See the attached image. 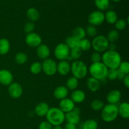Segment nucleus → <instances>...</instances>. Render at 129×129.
<instances>
[{
    "label": "nucleus",
    "instance_id": "1",
    "mask_svg": "<svg viewBox=\"0 0 129 129\" xmlns=\"http://www.w3.org/2000/svg\"><path fill=\"white\" fill-rule=\"evenodd\" d=\"M102 61L108 69H118L122 62V57L117 51L107 50L102 56Z\"/></svg>",
    "mask_w": 129,
    "mask_h": 129
},
{
    "label": "nucleus",
    "instance_id": "2",
    "mask_svg": "<svg viewBox=\"0 0 129 129\" xmlns=\"http://www.w3.org/2000/svg\"><path fill=\"white\" fill-rule=\"evenodd\" d=\"M47 121L52 126L61 125L65 121V113L59 108L54 107L49 108L46 115Z\"/></svg>",
    "mask_w": 129,
    "mask_h": 129
},
{
    "label": "nucleus",
    "instance_id": "3",
    "mask_svg": "<svg viewBox=\"0 0 129 129\" xmlns=\"http://www.w3.org/2000/svg\"><path fill=\"white\" fill-rule=\"evenodd\" d=\"M108 68L102 61L92 63L89 68L91 76L98 80H102L107 78Z\"/></svg>",
    "mask_w": 129,
    "mask_h": 129
},
{
    "label": "nucleus",
    "instance_id": "4",
    "mask_svg": "<svg viewBox=\"0 0 129 129\" xmlns=\"http://www.w3.org/2000/svg\"><path fill=\"white\" fill-rule=\"evenodd\" d=\"M101 111L102 118L105 122H112L115 120L118 116V106L116 104H107L103 106Z\"/></svg>",
    "mask_w": 129,
    "mask_h": 129
},
{
    "label": "nucleus",
    "instance_id": "5",
    "mask_svg": "<svg viewBox=\"0 0 129 129\" xmlns=\"http://www.w3.org/2000/svg\"><path fill=\"white\" fill-rule=\"evenodd\" d=\"M71 72L77 79H82L87 75L88 69L85 63L81 60H75L71 64Z\"/></svg>",
    "mask_w": 129,
    "mask_h": 129
},
{
    "label": "nucleus",
    "instance_id": "6",
    "mask_svg": "<svg viewBox=\"0 0 129 129\" xmlns=\"http://www.w3.org/2000/svg\"><path fill=\"white\" fill-rule=\"evenodd\" d=\"M109 42L107 37L102 35H96L94 37L91 42V47L95 51L98 53H103L108 49Z\"/></svg>",
    "mask_w": 129,
    "mask_h": 129
},
{
    "label": "nucleus",
    "instance_id": "7",
    "mask_svg": "<svg viewBox=\"0 0 129 129\" xmlns=\"http://www.w3.org/2000/svg\"><path fill=\"white\" fill-rule=\"evenodd\" d=\"M70 49L66 43L62 42L55 46L54 49V54L57 59L61 60H67L69 59Z\"/></svg>",
    "mask_w": 129,
    "mask_h": 129
},
{
    "label": "nucleus",
    "instance_id": "8",
    "mask_svg": "<svg viewBox=\"0 0 129 129\" xmlns=\"http://www.w3.org/2000/svg\"><path fill=\"white\" fill-rule=\"evenodd\" d=\"M42 71L47 76H53L57 72V63L52 59L47 58L42 63Z\"/></svg>",
    "mask_w": 129,
    "mask_h": 129
},
{
    "label": "nucleus",
    "instance_id": "9",
    "mask_svg": "<svg viewBox=\"0 0 129 129\" xmlns=\"http://www.w3.org/2000/svg\"><path fill=\"white\" fill-rule=\"evenodd\" d=\"M88 22L93 26H98L105 22V14L103 11L96 10L91 13L88 16Z\"/></svg>",
    "mask_w": 129,
    "mask_h": 129
},
{
    "label": "nucleus",
    "instance_id": "10",
    "mask_svg": "<svg viewBox=\"0 0 129 129\" xmlns=\"http://www.w3.org/2000/svg\"><path fill=\"white\" fill-rule=\"evenodd\" d=\"M42 40L40 35L34 32L27 34L25 37V42L31 48H37L42 44Z\"/></svg>",
    "mask_w": 129,
    "mask_h": 129
},
{
    "label": "nucleus",
    "instance_id": "11",
    "mask_svg": "<svg viewBox=\"0 0 129 129\" xmlns=\"http://www.w3.org/2000/svg\"><path fill=\"white\" fill-rule=\"evenodd\" d=\"M81 110L79 108H74L72 111L65 113V120L67 122L73 123L77 125L80 121Z\"/></svg>",
    "mask_w": 129,
    "mask_h": 129
},
{
    "label": "nucleus",
    "instance_id": "12",
    "mask_svg": "<svg viewBox=\"0 0 129 129\" xmlns=\"http://www.w3.org/2000/svg\"><path fill=\"white\" fill-rule=\"evenodd\" d=\"M8 86V93L12 98L17 99L21 97L23 94V88L20 83L12 82Z\"/></svg>",
    "mask_w": 129,
    "mask_h": 129
},
{
    "label": "nucleus",
    "instance_id": "13",
    "mask_svg": "<svg viewBox=\"0 0 129 129\" xmlns=\"http://www.w3.org/2000/svg\"><path fill=\"white\" fill-rule=\"evenodd\" d=\"M13 76L10 71L6 69L0 70V83L5 86L9 85L13 82Z\"/></svg>",
    "mask_w": 129,
    "mask_h": 129
},
{
    "label": "nucleus",
    "instance_id": "14",
    "mask_svg": "<svg viewBox=\"0 0 129 129\" xmlns=\"http://www.w3.org/2000/svg\"><path fill=\"white\" fill-rule=\"evenodd\" d=\"M59 108L63 112L66 113L72 111L75 108V103L71 98L66 97V98L60 100Z\"/></svg>",
    "mask_w": 129,
    "mask_h": 129
},
{
    "label": "nucleus",
    "instance_id": "15",
    "mask_svg": "<svg viewBox=\"0 0 129 129\" xmlns=\"http://www.w3.org/2000/svg\"><path fill=\"white\" fill-rule=\"evenodd\" d=\"M57 72L62 76H66L71 72V64L67 60H61L57 64Z\"/></svg>",
    "mask_w": 129,
    "mask_h": 129
},
{
    "label": "nucleus",
    "instance_id": "16",
    "mask_svg": "<svg viewBox=\"0 0 129 129\" xmlns=\"http://www.w3.org/2000/svg\"><path fill=\"white\" fill-rule=\"evenodd\" d=\"M122 97V94L120 91L113 89L110 91L107 96V100L109 104H116L118 103Z\"/></svg>",
    "mask_w": 129,
    "mask_h": 129
},
{
    "label": "nucleus",
    "instance_id": "17",
    "mask_svg": "<svg viewBox=\"0 0 129 129\" xmlns=\"http://www.w3.org/2000/svg\"><path fill=\"white\" fill-rule=\"evenodd\" d=\"M37 54L38 57L42 59L49 58L50 54V48L46 44H41L37 48Z\"/></svg>",
    "mask_w": 129,
    "mask_h": 129
},
{
    "label": "nucleus",
    "instance_id": "18",
    "mask_svg": "<svg viewBox=\"0 0 129 129\" xmlns=\"http://www.w3.org/2000/svg\"><path fill=\"white\" fill-rule=\"evenodd\" d=\"M86 94L80 89H75L71 95V99L74 103H81L85 100Z\"/></svg>",
    "mask_w": 129,
    "mask_h": 129
},
{
    "label": "nucleus",
    "instance_id": "19",
    "mask_svg": "<svg viewBox=\"0 0 129 129\" xmlns=\"http://www.w3.org/2000/svg\"><path fill=\"white\" fill-rule=\"evenodd\" d=\"M49 108H50V107L47 102H41L37 104L35 106V113L37 116L43 117V116H46Z\"/></svg>",
    "mask_w": 129,
    "mask_h": 129
},
{
    "label": "nucleus",
    "instance_id": "20",
    "mask_svg": "<svg viewBox=\"0 0 129 129\" xmlns=\"http://www.w3.org/2000/svg\"><path fill=\"white\" fill-rule=\"evenodd\" d=\"M69 93V90L66 86L60 85L55 89L54 91V96L58 100L66 98Z\"/></svg>",
    "mask_w": 129,
    "mask_h": 129
},
{
    "label": "nucleus",
    "instance_id": "21",
    "mask_svg": "<svg viewBox=\"0 0 129 129\" xmlns=\"http://www.w3.org/2000/svg\"><path fill=\"white\" fill-rule=\"evenodd\" d=\"M86 85L91 92H96L100 88L101 83L100 80L91 77L87 80Z\"/></svg>",
    "mask_w": 129,
    "mask_h": 129
},
{
    "label": "nucleus",
    "instance_id": "22",
    "mask_svg": "<svg viewBox=\"0 0 129 129\" xmlns=\"http://www.w3.org/2000/svg\"><path fill=\"white\" fill-rule=\"evenodd\" d=\"M118 115L122 118L127 119L129 118V104L127 102H123L118 106Z\"/></svg>",
    "mask_w": 129,
    "mask_h": 129
},
{
    "label": "nucleus",
    "instance_id": "23",
    "mask_svg": "<svg viewBox=\"0 0 129 129\" xmlns=\"http://www.w3.org/2000/svg\"><path fill=\"white\" fill-rule=\"evenodd\" d=\"M10 49V43L6 38L0 39V54L5 55L6 54Z\"/></svg>",
    "mask_w": 129,
    "mask_h": 129
},
{
    "label": "nucleus",
    "instance_id": "24",
    "mask_svg": "<svg viewBox=\"0 0 129 129\" xmlns=\"http://www.w3.org/2000/svg\"><path fill=\"white\" fill-rule=\"evenodd\" d=\"M26 16L30 22H35L39 20L40 17L39 11L35 8H30L26 11Z\"/></svg>",
    "mask_w": 129,
    "mask_h": 129
},
{
    "label": "nucleus",
    "instance_id": "25",
    "mask_svg": "<svg viewBox=\"0 0 129 129\" xmlns=\"http://www.w3.org/2000/svg\"><path fill=\"white\" fill-rule=\"evenodd\" d=\"M118 20V16L113 10H108L105 14V20L110 24H114Z\"/></svg>",
    "mask_w": 129,
    "mask_h": 129
},
{
    "label": "nucleus",
    "instance_id": "26",
    "mask_svg": "<svg viewBox=\"0 0 129 129\" xmlns=\"http://www.w3.org/2000/svg\"><path fill=\"white\" fill-rule=\"evenodd\" d=\"M86 35V34L85 29L81 27H76L72 31V36L74 37L79 40H81L85 38Z\"/></svg>",
    "mask_w": 129,
    "mask_h": 129
},
{
    "label": "nucleus",
    "instance_id": "27",
    "mask_svg": "<svg viewBox=\"0 0 129 129\" xmlns=\"http://www.w3.org/2000/svg\"><path fill=\"white\" fill-rule=\"evenodd\" d=\"M98 122L94 119H88L82 124V129H98Z\"/></svg>",
    "mask_w": 129,
    "mask_h": 129
},
{
    "label": "nucleus",
    "instance_id": "28",
    "mask_svg": "<svg viewBox=\"0 0 129 129\" xmlns=\"http://www.w3.org/2000/svg\"><path fill=\"white\" fill-rule=\"evenodd\" d=\"M79 41H80V40L71 35V36H69L66 38L65 43L71 49H73V48H78L79 45Z\"/></svg>",
    "mask_w": 129,
    "mask_h": 129
},
{
    "label": "nucleus",
    "instance_id": "29",
    "mask_svg": "<svg viewBox=\"0 0 129 129\" xmlns=\"http://www.w3.org/2000/svg\"><path fill=\"white\" fill-rule=\"evenodd\" d=\"M94 4L100 11H105L109 8L110 0H94Z\"/></svg>",
    "mask_w": 129,
    "mask_h": 129
},
{
    "label": "nucleus",
    "instance_id": "30",
    "mask_svg": "<svg viewBox=\"0 0 129 129\" xmlns=\"http://www.w3.org/2000/svg\"><path fill=\"white\" fill-rule=\"evenodd\" d=\"M79 85V82H78V79L75 78L74 77H71L68 79L66 81V87L69 90H74L76 89Z\"/></svg>",
    "mask_w": 129,
    "mask_h": 129
},
{
    "label": "nucleus",
    "instance_id": "31",
    "mask_svg": "<svg viewBox=\"0 0 129 129\" xmlns=\"http://www.w3.org/2000/svg\"><path fill=\"white\" fill-rule=\"evenodd\" d=\"M82 52L83 51H82L81 49L79 47L78 48H73V49H71L69 58L71 59H74V61L78 60L81 58V56Z\"/></svg>",
    "mask_w": 129,
    "mask_h": 129
},
{
    "label": "nucleus",
    "instance_id": "32",
    "mask_svg": "<svg viewBox=\"0 0 129 129\" xmlns=\"http://www.w3.org/2000/svg\"><path fill=\"white\" fill-rule=\"evenodd\" d=\"M15 59L16 63L19 64H23L27 61L28 56L26 53L20 52V53H16Z\"/></svg>",
    "mask_w": 129,
    "mask_h": 129
},
{
    "label": "nucleus",
    "instance_id": "33",
    "mask_svg": "<svg viewBox=\"0 0 129 129\" xmlns=\"http://www.w3.org/2000/svg\"><path fill=\"white\" fill-rule=\"evenodd\" d=\"M119 32L117 30H111L107 34V39H108L109 42H114L117 41L119 38Z\"/></svg>",
    "mask_w": 129,
    "mask_h": 129
},
{
    "label": "nucleus",
    "instance_id": "34",
    "mask_svg": "<svg viewBox=\"0 0 129 129\" xmlns=\"http://www.w3.org/2000/svg\"><path fill=\"white\" fill-rule=\"evenodd\" d=\"M79 48L81 49L82 51H87L91 48V42L88 39L84 38L79 41Z\"/></svg>",
    "mask_w": 129,
    "mask_h": 129
},
{
    "label": "nucleus",
    "instance_id": "35",
    "mask_svg": "<svg viewBox=\"0 0 129 129\" xmlns=\"http://www.w3.org/2000/svg\"><path fill=\"white\" fill-rule=\"evenodd\" d=\"M104 106V102L100 99H94L91 103V108L96 111H101Z\"/></svg>",
    "mask_w": 129,
    "mask_h": 129
},
{
    "label": "nucleus",
    "instance_id": "36",
    "mask_svg": "<svg viewBox=\"0 0 129 129\" xmlns=\"http://www.w3.org/2000/svg\"><path fill=\"white\" fill-rule=\"evenodd\" d=\"M30 72L31 73L34 75L39 74L41 72V71H42V63H40V62H34L30 66Z\"/></svg>",
    "mask_w": 129,
    "mask_h": 129
},
{
    "label": "nucleus",
    "instance_id": "37",
    "mask_svg": "<svg viewBox=\"0 0 129 129\" xmlns=\"http://www.w3.org/2000/svg\"><path fill=\"white\" fill-rule=\"evenodd\" d=\"M114 24L115 26L116 30L118 31V30H122L125 29L128 23L124 19H118Z\"/></svg>",
    "mask_w": 129,
    "mask_h": 129
},
{
    "label": "nucleus",
    "instance_id": "38",
    "mask_svg": "<svg viewBox=\"0 0 129 129\" xmlns=\"http://www.w3.org/2000/svg\"><path fill=\"white\" fill-rule=\"evenodd\" d=\"M85 30H86V34H88L89 37H94L97 35L98 31H97V29L95 26H93V25H88Z\"/></svg>",
    "mask_w": 129,
    "mask_h": 129
},
{
    "label": "nucleus",
    "instance_id": "39",
    "mask_svg": "<svg viewBox=\"0 0 129 129\" xmlns=\"http://www.w3.org/2000/svg\"><path fill=\"white\" fill-rule=\"evenodd\" d=\"M117 75H118V69L110 68L108 70L107 78H108L110 80H115L117 79Z\"/></svg>",
    "mask_w": 129,
    "mask_h": 129
},
{
    "label": "nucleus",
    "instance_id": "40",
    "mask_svg": "<svg viewBox=\"0 0 129 129\" xmlns=\"http://www.w3.org/2000/svg\"><path fill=\"white\" fill-rule=\"evenodd\" d=\"M118 69L120 72L125 75H128L129 73V63L128 61H122L118 67Z\"/></svg>",
    "mask_w": 129,
    "mask_h": 129
},
{
    "label": "nucleus",
    "instance_id": "41",
    "mask_svg": "<svg viewBox=\"0 0 129 129\" xmlns=\"http://www.w3.org/2000/svg\"><path fill=\"white\" fill-rule=\"evenodd\" d=\"M34 29H35V24H34L33 22H28L24 25L23 30L26 34L33 32Z\"/></svg>",
    "mask_w": 129,
    "mask_h": 129
},
{
    "label": "nucleus",
    "instance_id": "42",
    "mask_svg": "<svg viewBox=\"0 0 129 129\" xmlns=\"http://www.w3.org/2000/svg\"><path fill=\"white\" fill-rule=\"evenodd\" d=\"M91 61L92 63H96V62H100L102 60V55L100 53L98 52H94L91 55Z\"/></svg>",
    "mask_w": 129,
    "mask_h": 129
},
{
    "label": "nucleus",
    "instance_id": "43",
    "mask_svg": "<svg viewBox=\"0 0 129 129\" xmlns=\"http://www.w3.org/2000/svg\"><path fill=\"white\" fill-rule=\"evenodd\" d=\"M53 126L48 121H43L39 124V129H52Z\"/></svg>",
    "mask_w": 129,
    "mask_h": 129
},
{
    "label": "nucleus",
    "instance_id": "44",
    "mask_svg": "<svg viewBox=\"0 0 129 129\" xmlns=\"http://www.w3.org/2000/svg\"><path fill=\"white\" fill-rule=\"evenodd\" d=\"M64 129H76V125L73 123L67 122L64 126Z\"/></svg>",
    "mask_w": 129,
    "mask_h": 129
},
{
    "label": "nucleus",
    "instance_id": "45",
    "mask_svg": "<svg viewBox=\"0 0 129 129\" xmlns=\"http://www.w3.org/2000/svg\"><path fill=\"white\" fill-rule=\"evenodd\" d=\"M123 83H124V85L127 88L129 87V75H126L125 77L123 78Z\"/></svg>",
    "mask_w": 129,
    "mask_h": 129
},
{
    "label": "nucleus",
    "instance_id": "46",
    "mask_svg": "<svg viewBox=\"0 0 129 129\" xmlns=\"http://www.w3.org/2000/svg\"><path fill=\"white\" fill-rule=\"evenodd\" d=\"M125 75H126L125 74H124L123 73H122V72H120V71L118 69V75H117V78H118V79H120V80H123V78L125 77Z\"/></svg>",
    "mask_w": 129,
    "mask_h": 129
},
{
    "label": "nucleus",
    "instance_id": "47",
    "mask_svg": "<svg viewBox=\"0 0 129 129\" xmlns=\"http://www.w3.org/2000/svg\"><path fill=\"white\" fill-rule=\"evenodd\" d=\"M52 129H63V128L60 125H56V126H54Z\"/></svg>",
    "mask_w": 129,
    "mask_h": 129
},
{
    "label": "nucleus",
    "instance_id": "48",
    "mask_svg": "<svg viewBox=\"0 0 129 129\" xmlns=\"http://www.w3.org/2000/svg\"><path fill=\"white\" fill-rule=\"evenodd\" d=\"M112 1H114V2L117 3V2H120V1H122V0H112Z\"/></svg>",
    "mask_w": 129,
    "mask_h": 129
}]
</instances>
